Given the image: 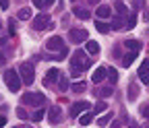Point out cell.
I'll use <instances>...</instances> for the list:
<instances>
[{
  "label": "cell",
  "instance_id": "obj_24",
  "mask_svg": "<svg viewBox=\"0 0 149 128\" xmlns=\"http://www.w3.org/2000/svg\"><path fill=\"white\" fill-rule=\"evenodd\" d=\"M95 29H97L100 33H108V31H110V25L104 23V21H95Z\"/></svg>",
  "mask_w": 149,
  "mask_h": 128
},
{
  "label": "cell",
  "instance_id": "obj_28",
  "mask_svg": "<svg viewBox=\"0 0 149 128\" xmlns=\"http://www.w3.org/2000/svg\"><path fill=\"white\" fill-rule=\"evenodd\" d=\"M85 89H87L85 83H74V85H72V91H74V93H83Z\"/></svg>",
  "mask_w": 149,
  "mask_h": 128
},
{
  "label": "cell",
  "instance_id": "obj_40",
  "mask_svg": "<svg viewBox=\"0 0 149 128\" xmlns=\"http://www.w3.org/2000/svg\"><path fill=\"white\" fill-rule=\"evenodd\" d=\"M4 64V56H2V54H0V66H2Z\"/></svg>",
  "mask_w": 149,
  "mask_h": 128
},
{
  "label": "cell",
  "instance_id": "obj_18",
  "mask_svg": "<svg viewBox=\"0 0 149 128\" xmlns=\"http://www.w3.org/2000/svg\"><path fill=\"white\" fill-rule=\"evenodd\" d=\"M122 25H124V21H122V15H118V17H114V19H112L110 29H120Z\"/></svg>",
  "mask_w": 149,
  "mask_h": 128
},
{
  "label": "cell",
  "instance_id": "obj_29",
  "mask_svg": "<svg viewBox=\"0 0 149 128\" xmlns=\"http://www.w3.org/2000/svg\"><path fill=\"white\" fill-rule=\"evenodd\" d=\"M58 87H60V91H66L68 89V81L64 77H58Z\"/></svg>",
  "mask_w": 149,
  "mask_h": 128
},
{
  "label": "cell",
  "instance_id": "obj_21",
  "mask_svg": "<svg viewBox=\"0 0 149 128\" xmlns=\"http://www.w3.org/2000/svg\"><path fill=\"white\" fill-rule=\"evenodd\" d=\"M135 58H137V52H130V54H126V56L122 58V64H124V66L133 64V62H135Z\"/></svg>",
  "mask_w": 149,
  "mask_h": 128
},
{
  "label": "cell",
  "instance_id": "obj_25",
  "mask_svg": "<svg viewBox=\"0 0 149 128\" xmlns=\"http://www.w3.org/2000/svg\"><path fill=\"white\" fill-rule=\"evenodd\" d=\"M137 93H139V87L133 83V85L128 87V99H137Z\"/></svg>",
  "mask_w": 149,
  "mask_h": 128
},
{
  "label": "cell",
  "instance_id": "obj_33",
  "mask_svg": "<svg viewBox=\"0 0 149 128\" xmlns=\"http://www.w3.org/2000/svg\"><path fill=\"white\" fill-rule=\"evenodd\" d=\"M17 116L21 118V120H25V118H27V112H25L23 107H17Z\"/></svg>",
  "mask_w": 149,
  "mask_h": 128
},
{
  "label": "cell",
  "instance_id": "obj_14",
  "mask_svg": "<svg viewBox=\"0 0 149 128\" xmlns=\"http://www.w3.org/2000/svg\"><path fill=\"white\" fill-rule=\"evenodd\" d=\"M72 15H74V17H79V19H83V21L91 17L89 10H85V8H81V6H74V8H72Z\"/></svg>",
  "mask_w": 149,
  "mask_h": 128
},
{
  "label": "cell",
  "instance_id": "obj_23",
  "mask_svg": "<svg viewBox=\"0 0 149 128\" xmlns=\"http://www.w3.org/2000/svg\"><path fill=\"white\" fill-rule=\"evenodd\" d=\"M95 95H100V97H110V95H112V87H102V89H97Z\"/></svg>",
  "mask_w": 149,
  "mask_h": 128
},
{
  "label": "cell",
  "instance_id": "obj_4",
  "mask_svg": "<svg viewBox=\"0 0 149 128\" xmlns=\"http://www.w3.org/2000/svg\"><path fill=\"white\" fill-rule=\"evenodd\" d=\"M23 103L33 105V107H44L46 105V95L44 93H25L23 95Z\"/></svg>",
  "mask_w": 149,
  "mask_h": 128
},
{
  "label": "cell",
  "instance_id": "obj_31",
  "mask_svg": "<svg viewBox=\"0 0 149 128\" xmlns=\"http://www.w3.org/2000/svg\"><path fill=\"white\" fill-rule=\"evenodd\" d=\"M137 25V15H130L128 17V23H126V29H133Z\"/></svg>",
  "mask_w": 149,
  "mask_h": 128
},
{
  "label": "cell",
  "instance_id": "obj_26",
  "mask_svg": "<svg viewBox=\"0 0 149 128\" xmlns=\"http://www.w3.org/2000/svg\"><path fill=\"white\" fill-rule=\"evenodd\" d=\"M114 8H116V12H118V15H122V17L126 15V4H124V2H120V0L114 4Z\"/></svg>",
  "mask_w": 149,
  "mask_h": 128
},
{
  "label": "cell",
  "instance_id": "obj_30",
  "mask_svg": "<svg viewBox=\"0 0 149 128\" xmlns=\"http://www.w3.org/2000/svg\"><path fill=\"white\" fill-rule=\"evenodd\" d=\"M139 112H141L143 118H149V103H143V105L139 107Z\"/></svg>",
  "mask_w": 149,
  "mask_h": 128
},
{
  "label": "cell",
  "instance_id": "obj_5",
  "mask_svg": "<svg viewBox=\"0 0 149 128\" xmlns=\"http://www.w3.org/2000/svg\"><path fill=\"white\" fill-rule=\"evenodd\" d=\"M62 48H64V42H62L60 35H52V37L46 42V50H50V52H58Z\"/></svg>",
  "mask_w": 149,
  "mask_h": 128
},
{
  "label": "cell",
  "instance_id": "obj_6",
  "mask_svg": "<svg viewBox=\"0 0 149 128\" xmlns=\"http://www.w3.org/2000/svg\"><path fill=\"white\" fill-rule=\"evenodd\" d=\"M52 23H50V15H46V12H42V15H37L35 19H33V27L40 31V29H46V27H50Z\"/></svg>",
  "mask_w": 149,
  "mask_h": 128
},
{
  "label": "cell",
  "instance_id": "obj_15",
  "mask_svg": "<svg viewBox=\"0 0 149 128\" xmlns=\"http://www.w3.org/2000/svg\"><path fill=\"white\" fill-rule=\"evenodd\" d=\"M91 120H93V112H85V114L79 118V124H81V126H89Z\"/></svg>",
  "mask_w": 149,
  "mask_h": 128
},
{
  "label": "cell",
  "instance_id": "obj_7",
  "mask_svg": "<svg viewBox=\"0 0 149 128\" xmlns=\"http://www.w3.org/2000/svg\"><path fill=\"white\" fill-rule=\"evenodd\" d=\"M91 105H89V101H77V103H72L70 105V116H74L77 118L79 114H83V112H87Z\"/></svg>",
  "mask_w": 149,
  "mask_h": 128
},
{
  "label": "cell",
  "instance_id": "obj_38",
  "mask_svg": "<svg viewBox=\"0 0 149 128\" xmlns=\"http://www.w3.org/2000/svg\"><path fill=\"white\" fill-rule=\"evenodd\" d=\"M110 128H120V122H112V124H110Z\"/></svg>",
  "mask_w": 149,
  "mask_h": 128
},
{
  "label": "cell",
  "instance_id": "obj_39",
  "mask_svg": "<svg viewBox=\"0 0 149 128\" xmlns=\"http://www.w3.org/2000/svg\"><path fill=\"white\" fill-rule=\"evenodd\" d=\"M44 2H46V4L50 6V4H54V2H56V0H44Z\"/></svg>",
  "mask_w": 149,
  "mask_h": 128
},
{
  "label": "cell",
  "instance_id": "obj_2",
  "mask_svg": "<svg viewBox=\"0 0 149 128\" xmlns=\"http://www.w3.org/2000/svg\"><path fill=\"white\" fill-rule=\"evenodd\" d=\"M4 83H6V87L13 91V93H17V91L21 89V85H23V83H21V77H19V72L13 70V68L4 72Z\"/></svg>",
  "mask_w": 149,
  "mask_h": 128
},
{
  "label": "cell",
  "instance_id": "obj_19",
  "mask_svg": "<svg viewBox=\"0 0 149 128\" xmlns=\"http://www.w3.org/2000/svg\"><path fill=\"white\" fill-rule=\"evenodd\" d=\"M17 17H19L21 21H27V19H31V8H29V6H27V8H21Z\"/></svg>",
  "mask_w": 149,
  "mask_h": 128
},
{
  "label": "cell",
  "instance_id": "obj_12",
  "mask_svg": "<svg viewBox=\"0 0 149 128\" xmlns=\"http://www.w3.org/2000/svg\"><path fill=\"white\" fill-rule=\"evenodd\" d=\"M110 15H112V8H110V6H106V4L97 6V10H95V17H100V19H108Z\"/></svg>",
  "mask_w": 149,
  "mask_h": 128
},
{
  "label": "cell",
  "instance_id": "obj_1",
  "mask_svg": "<svg viewBox=\"0 0 149 128\" xmlns=\"http://www.w3.org/2000/svg\"><path fill=\"white\" fill-rule=\"evenodd\" d=\"M70 64H72V70H79V72H83V70H87L91 66V62L85 58V52L83 50H77L70 56Z\"/></svg>",
  "mask_w": 149,
  "mask_h": 128
},
{
  "label": "cell",
  "instance_id": "obj_3",
  "mask_svg": "<svg viewBox=\"0 0 149 128\" xmlns=\"http://www.w3.org/2000/svg\"><path fill=\"white\" fill-rule=\"evenodd\" d=\"M19 77H21V83H25V85H31L33 81H35V68L31 66V64H21L19 66Z\"/></svg>",
  "mask_w": 149,
  "mask_h": 128
},
{
  "label": "cell",
  "instance_id": "obj_36",
  "mask_svg": "<svg viewBox=\"0 0 149 128\" xmlns=\"http://www.w3.org/2000/svg\"><path fill=\"white\" fill-rule=\"evenodd\" d=\"M141 79H143V85H149V72H147V75H143Z\"/></svg>",
  "mask_w": 149,
  "mask_h": 128
},
{
  "label": "cell",
  "instance_id": "obj_22",
  "mask_svg": "<svg viewBox=\"0 0 149 128\" xmlns=\"http://www.w3.org/2000/svg\"><path fill=\"white\" fill-rule=\"evenodd\" d=\"M44 116H46V112H44L42 107H37V109H35V114L31 116V120H33V122H42V120H44Z\"/></svg>",
  "mask_w": 149,
  "mask_h": 128
},
{
  "label": "cell",
  "instance_id": "obj_37",
  "mask_svg": "<svg viewBox=\"0 0 149 128\" xmlns=\"http://www.w3.org/2000/svg\"><path fill=\"white\" fill-rule=\"evenodd\" d=\"M4 124H6V118H4V116H0V128H2Z\"/></svg>",
  "mask_w": 149,
  "mask_h": 128
},
{
  "label": "cell",
  "instance_id": "obj_8",
  "mask_svg": "<svg viewBox=\"0 0 149 128\" xmlns=\"http://www.w3.org/2000/svg\"><path fill=\"white\" fill-rule=\"evenodd\" d=\"M85 39H87V31L85 29H72L70 31V42L72 44H81Z\"/></svg>",
  "mask_w": 149,
  "mask_h": 128
},
{
  "label": "cell",
  "instance_id": "obj_27",
  "mask_svg": "<svg viewBox=\"0 0 149 128\" xmlns=\"http://www.w3.org/2000/svg\"><path fill=\"white\" fill-rule=\"evenodd\" d=\"M147 72H149V60H143V64L139 66V77L147 75Z\"/></svg>",
  "mask_w": 149,
  "mask_h": 128
},
{
  "label": "cell",
  "instance_id": "obj_20",
  "mask_svg": "<svg viewBox=\"0 0 149 128\" xmlns=\"http://www.w3.org/2000/svg\"><path fill=\"white\" fill-rule=\"evenodd\" d=\"M106 107H108V103H106V101H97V103H95V107H93V116H97V114L106 112Z\"/></svg>",
  "mask_w": 149,
  "mask_h": 128
},
{
  "label": "cell",
  "instance_id": "obj_13",
  "mask_svg": "<svg viewBox=\"0 0 149 128\" xmlns=\"http://www.w3.org/2000/svg\"><path fill=\"white\" fill-rule=\"evenodd\" d=\"M85 50H87V52L91 54V56H97V54H100V44H97V42H91V39H89V42H87V46H85Z\"/></svg>",
  "mask_w": 149,
  "mask_h": 128
},
{
  "label": "cell",
  "instance_id": "obj_16",
  "mask_svg": "<svg viewBox=\"0 0 149 128\" xmlns=\"http://www.w3.org/2000/svg\"><path fill=\"white\" fill-rule=\"evenodd\" d=\"M106 77H108L110 83H116V81H118V72H116V68H112V66L106 68Z\"/></svg>",
  "mask_w": 149,
  "mask_h": 128
},
{
  "label": "cell",
  "instance_id": "obj_32",
  "mask_svg": "<svg viewBox=\"0 0 149 128\" xmlns=\"http://www.w3.org/2000/svg\"><path fill=\"white\" fill-rule=\"evenodd\" d=\"M110 118H112V114H106V116H102V118L97 120V124H100V126H106V124L110 122Z\"/></svg>",
  "mask_w": 149,
  "mask_h": 128
},
{
  "label": "cell",
  "instance_id": "obj_11",
  "mask_svg": "<svg viewBox=\"0 0 149 128\" xmlns=\"http://www.w3.org/2000/svg\"><path fill=\"white\" fill-rule=\"evenodd\" d=\"M104 79H106V66H97L93 77H91V83H102Z\"/></svg>",
  "mask_w": 149,
  "mask_h": 128
},
{
  "label": "cell",
  "instance_id": "obj_42",
  "mask_svg": "<svg viewBox=\"0 0 149 128\" xmlns=\"http://www.w3.org/2000/svg\"><path fill=\"white\" fill-rule=\"evenodd\" d=\"M74 2H77V0H74Z\"/></svg>",
  "mask_w": 149,
  "mask_h": 128
},
{
  "label": "cell",
  "instance_id": "obj_17",
  "mask_svg": "<svg viewBox=\"0 0 149 128\" xmlns=\"http://www.w3.org/2000/svg\"><path fill=\"white\" fill-rule=\"evenodd\" d=\"M124 46H126L128 50H133V52L141 50V42H137V39H126V42H124Z\"/></svg>",
  "mask_w": 149,
  "mask_h": 128
},
{
  "label": "cell",
  "instance_id": "obj_10",
  "mask_svg": "<svg viewBox=\"0 0 149 128\" xmlns=\"http://www.w3.org/2000/svg\"><path fill=\"white\" fill-rule=\"evenodd\" d=\"M58 77H60V70H58V68H50V70L46 72V77H44V85L56 83V81H58Z\"/></svg>",
  "mask_w": 149,
  "mask_h": 128
},
{
  "label": "cell",
  "instance_id": "obj_9",
  "mask_svg": "<svg viewBox=\"0 0 149 128\" xmlns=\"http://www.w3.org/2000/svg\"><path fill=\"white\" fill-rule=\"evenodd\" d=\"M60 118H62L60 107H58V105H52V107H50V112H48V120H50V124H58Z\"/></svg>",
  "mask_w": 149,
  "mask_h": 128
},
{
  "label": "cell",
  "instance_id": "obj_34",
  "mask_svg": "<svg viewBox=\"0 0 149 128\" xmlns=\"http://www.w3.org/2000/svg\"><path fill=\"white\" fill-rule=\"evenodd\" d=\"M33 4H35L37 8H44V0H33Z\"/></svg>",
  "mask_w": 149,
  "mask_h": 128
},
{
  "label": "cell",
  "instance_id": "obj_41",
  "mask_svg": "<svg viewBox=\"0 0 149 128\" xmlns=\"http://www.w3.org/2000/svg\"><path fill=\"white\" fill-rule=\"evenodd\" d=\"M0 29H2V23H0Z\"/></svg>",
  "mask_w": 149,
  "mask_h": 128
},
{
  "label": "cell",
  "instance_id": "obj_35",
  "mask_svg": "<svg viewBox=\"0 0 149 128\" xmlns=\"http://www.w3.org/2000/svg\"><path fill=\"white\" fill-rule=\"evenodd\" d=\"M0 8L6 10V8H8V0H0Z\"/></svg>",
  "mask_w": 149,
  "mask_h": 128
}]
</instances>
